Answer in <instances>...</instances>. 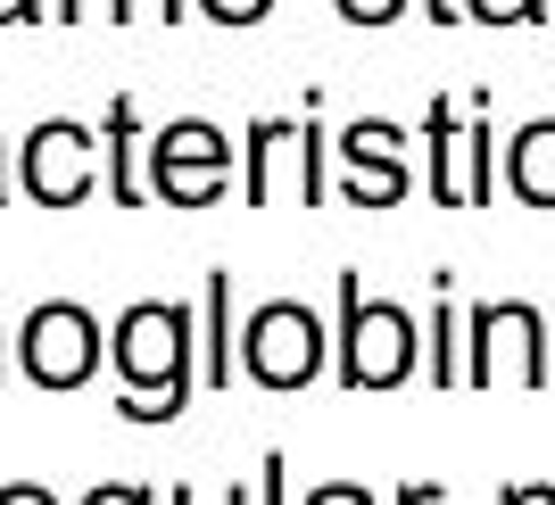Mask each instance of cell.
<instances>
[{
  "mask_svg": "<svg viewBox=\"0 0 555 505\" xmlns=\"http://www.w3.org/2000/svg\"><path fill=\"white\" fill-rule=\"evenodd\" d=\"M108 365H116V414L125 423H175L191 406V307L175 299H150V307H125L108 340Z\"/></svg>",
  "mask_w": 555,
  "mask_h": 505,
  "instance_id": "obj_1",
  "label": "cell"
},
{
  "mask_svg": "<svg viewBox=\"0 0 555 505\" xmlns=\"http://www.w3.org/2000/svg\"><path fill=\"white\" fill-rule=\"evenodd\" d=\"M332 299H340V390H398L406 373L423 365V332L406 307L390 299H365V282L357 274H332Z\"/></svg>",
  "mask_w": 555,
  "mask_h": 505,
  "instance_id": "obj_2",
  "label": "cell"
},
{
  "mask_svg": "<svg viewBox=\"0 0 555 505\" xmlns=\"http://www.w3.org/2000/svg\"><path fill=\"white\" fill-rule=\"evenodd\" d=\"M100 365H108V332L92 323V307L50 299V307H34V315H25V332H17V373L34 381V390H83Z\"/></svg>",
  "mask_w": 555,
  "mask_h": 505,
  "instance_id": "obj_3",
  "label": "cell"
},
{
  "mask_svg": "<svg viewBox=\"0 0 555 505\" xmlns=\"http://www.w3.org/2000/svg\"><path fill=\"white\" fill-rule=\"evenodd\" d=\"M241 158H249V207L266 216L282 191V166H291V183H299V207H324L332 199V174H324V125H315V108L307 116H257L249 141H241Z\"/></svg>",
  "mask_w": 555,
  "mask_h": 505,
  "instance_id": "obj_4",
  "label": "cell"
},
{
  "mask_svg": "<svg viewBox=\"0 0 555 505\" xmlns=\"http://www.w3.org/2000/svg\"><path fill=\"white\" fill-rule=\"evenodd\" d=\"M224 183H232V141L208 116H175L150 141V199L158 207H216Z\"/></svg>",
  "mask_w": 555,
  "mask_h": 505,
  "instance_id": "obj_5",
  "label": "cell"
},
{
  "mask_svg": "<svg viewBox=\"0 0 555 505\" xmlns=\"http://www.w3.org/2000/svg\"><path fill=\"white\" fill-rule=\"evenodd\" d=\"M241 373L257 390H307L324 373V323H315V307H299V299L257 307L249 332H241Z\"/></svg>",
  "mask_w": 555,
  "mask_h": 505,
  "instance_id": "obj_6",
  "label": "cell"
},
{
  "mask_svg": "<svg viewBox=\"0 0 555 505\" xmlns=\"http://www.w3.org/2000/svg\"><path fill=\"white\" fill-rule=\"evenodd\" d=\"M498 373H514L522 390H547V315H539L531 299L473 307V357H464V381L489 390Z\"/></svg>",
  "mask_w": 555,
  "mask_h": 505,
  "instance_id": "obj_7",
  "label": "cell"
},
{
  "mask_svg": "<svg viewBox=\"0 0 555 505\" xmlns=\"http://www.w3.org/2000/svg\"><path fill=\"white\" fill-rule=\"evenodd\" d=\"M100 158H108V150H100L75 116H42L17 150V183H25L34 207H83L92 183H100Z\"/></svg>",
  "mask_w": 555,
  "mask_h": 505,
  "instance_id": "obj_8",
  "label": "cell"
},
{
  "mask_svg": "<svg viewBox=\"0 0 555 505\" xmlns=\"http://www.w3.org/2000/svg\"><path fill=\"white\" fill-rule=\"evenodd\" d=\"M340 166H348V199L357 207H398L406 199V133H398L390 116H357L340 133Z\"/></svg>",
  "mask_w": 555,
  "mask_h": 505,
  "instance_id": "obj_9",
  "label": "cell"
},
{
  "mask_svg": "<svg viewBox=\"0 0 555 505\" xmlns=\"http://www.w3.org/2000/svg\"><path fill=\"white\" fill-rule=\"evenodd\" d=\"M506 191L522 207H555V116H531L506 141Z\"/></svg>",
  "mask_w": 555,
  "mask_h": 505,
  "instance_id": "obj_10",
  "label": "cell"
},
{
  "mask_svg": "<svg viewBox=\"0 0 555 505\" xmlns=\"http://www.w3.org/2000/svg\"><path fill=\"white\" fill-rule=\"evenodd\" d=\"M423 150H431V199L473 207V191H464V125H456V100L448 92L423 108Z\"/></svg>",
  "mask_w": 555,
  "mask_h": 505,
  "instance_id": "obj_11",
  "label": "cell"
},
{
  "mask_svg": "<svg viewBox=\"0 0 555 505\" xmlns=\"http://www.w3.org/2000/svg\"><path fill=\"white\" fill-rule=\"evenodd\" d=\"M100 141H108V199L125 207V216H141V207H150V183L133 174V141H141L133 92H116V100H108V125H100Z\"/></svg>",
  "mask_w": 555,
  "mask_h": 505,
  "instance_id": "obj_12",
  "label": "cell"
},
{
  "mask_svg": "<svg viewBox=\"0 0 555 505\" xmlns=\"http://www.w3.org/2000/svg\"><path fill=\"white\" fill-rule=\"evenodd\" d=\"M199 315H208V365H199V381H208V390H224L232 373H241V332H232V274H208V282H199Z\"/></svg>",
  "mask_w": 555,
  "mask_h": 505,
  "instance_id": "obj_13",
  "label": "cell"
},
{
  "mask_svg": "<svg viewBox=\"0 0 555 505\" xmlns=\"http://www.w3.org/2000/svg\"><path fill=\"white\" fill-rule=\"evenodd\" d=\"M423 373L456 390L464 381V357H456V274H440V307H431V332H423Z\"/></svg>",
  "mask_w": 555,
  "mask_h": 505,
  "instance_id": "obj_14",
  "label": "cell"
},
{
  "mask_svg": "<svg viewBox=\"0 0 555 505\" xmlns=\"http://www.w3.org/2000/svg\"><path fill=\"white\" fill-rule=\"evenodd\" d=\"M464 191H473V207L498 199V141H489V108L473 100V116H464Z\"/></svg>",
  "mask_w": 555,
  "mask_h": 505,
  "instance_id": "obj_15",
  "label": "cell"
},
{
  "mask_svg": "<svg viewBox=\"0 0 555 505\" xmlns=\"http://www.w3.org/2000/svg\"><path fill=\"white\" fill-rule=\"evenodd\" d=\"M473 25H555V0H464Z\"/></svg>",
  "mask_w": 555,
  "mask_h": 505,
  "instance_id": "obj_16",
  "label": "cell"
},
{
  "mask_svg": "<svg viewBox=\"0 0 555 505\" xmlns=\"http://www.w3.org/2000/svg\"><path fill=\"white\" fill-rule=\"evenodd\" d=\"M59 25H83V17H108V25H133V0H50Z\"/></svg>",
  "mask_w": 555,
  "mask_h": 505,
  "instance_id": "obj_17",
  "label": "cell"
},
{
  "mask_svg": "<svg viewBox=\"0 0 555 505\" xmlns=\"http://www.w3.org/2000/svg\"><path fill=\"white\" fill-rule=\"evenodd\" d=\"M199 9H208V25H257L274 0H199Z\"/></svg>",
  "mask_w": 555,
  "mask_h": 505,
  "instance_id": "obj_18",
  "label": "cell"
},
{
  "mask_svg": "<svg viewBox=\"0 0 555 505\" xmlns=\"http://www.w3.org/2000/svg\"><path fill=\"white\" fill-rule=\"evenodd\" d=\"M340 17L348 25H390V17H406V0H340Z\"/></svg>",
  "mask_w": 555,
  "mask_h": 505,
  "instance_id": "obj_19",
  "label": "cell"
},
{
  "mask_svg": "<svg viewBox=\"0 0 555 505\" xmlns=\"http://www.w3.org/2000/svg\"><path fill=\"white\" fill-rule=\"evenodd\" d=\"M83 505H158V497H150L141 481H100V489H92Z\"/></svg>",
  "mask_w": 555,
  "mask_h": 505,
  "instance_id": "obj_20",
  "label": "cell"
},
{
  "mask_svg": "<svg viewBox=\"0 0 555 505\" xmlns=\"http://www.w3.org/2000/svg\"><path fill=\"white\" fill-rule=\"evenodd\" d=\"M307 505H373V489H357V481H324Z\"/></svg>",
  "mask_w": 555,
  "mask_h": 505,
  "instance_id": "obj_21",
  "label": "cell"
},
{
  "mask_svg": "<svg viewBox=\"0 0 555 505\" xmlns=\"http://www.w3.org/2000/svg\"><path fill=\"white\" fill-rule=\"evenodd\" d=\"M498 505H555V489L547 481H514V489H498Z\"/></svg>",
  "mask_w": 555,
  "mask_h": 505,
  "instance_id": "obj_22",
  "label": "cell"
},
{
  "mask_svg": "<svg viewBox=\"0 0 555 505\" xmlns=\"http://www.w3.org/2000/svg\"><path fill=\"white\" fill-rule=\"evenodd\" d=\"M0 505H59V497H50L42 481H9V489H0Z\"/></svg>",
  "mask_w": 555,
  "mask_h": 505,
  "instance_id": "obj_23",
  "label": "cell"
},
{
  "mask_svg": "<svg viewBox=\"0 0 555 505\" xmlns=\"http://www.w3.org/2000/svg\"><path fill=\"white\" fill-rule=\"evenodd\" d=\"M133 17H150V25H183V0H133Z\"/></svg>",
  "mask_w": 555,
  "mask_h": 505,
  "instance_id": "obj_24",
  "label": "cell"
},
{
  "mask_svg": "<svg viewBox=\"0 0 555 505\" xmlns=\"http://www.w3.org/2000/svg\"><path fill=\"white\" fill-rule=\"evenodd\" d=\"M398 505H448V489L440 481H406V489H398Z\"/></svg>",
  "mask_w": 555,
  "mask_h": 505,
  "instance_id": "obj_25",
  "label": "cell"
},
{
  "mask_svg": "<svg viewBox=\"0 0 555 505\" xmlns=\"http://www.w3.org/2000/svg\"><path fill=\"white\" fill-rule=\"evenodd\" d=\"M0 25H42V0H0Z\"/></svg>",
  "mask_w": 555,
  "mask_h": 505,
  "instance_id": "obj_26",
  "label": "cell"
},
{
  "mask_svg": "<svg viewBox=\"0 0 555 505\" xmlns=\"http://www.w3.org/2000/svg\"><path fill=\"white\" fill-rule=\"evenodd\" d=\"M423 17L431 25H464V0H423Z\"/></svg>",
  "mask_w": 555,
  "mask_h": 505,
  "instance_id": "obj_27",
  "label": "cell"
},
{
  "mask_svg": "<svg viewBox=\"0 0 555 505\" xmlns=\"http://www.w3.org/2000/svg\"><path fill=\"white\" fill-rule=\"evenodd\" d=\"M0 191H9V174H0Z\"/></svg>",
  "mask_w": 555,
  "mask_h": 505,
  "instance_id": "obj_28",
  "label": "cell"
}]
</instances>
